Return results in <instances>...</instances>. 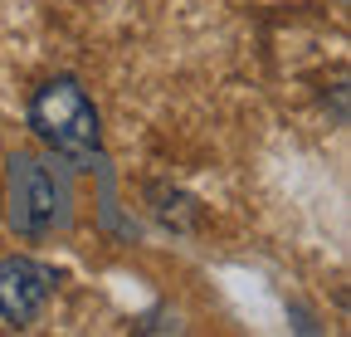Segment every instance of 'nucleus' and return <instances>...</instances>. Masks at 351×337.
Here are the masks:
<instances>
[{"mask_svg":"<svg viewBox=\"0 0 351 337\" xmlns=\"http://www.w3.org/2000/svg\"><path fill=\"white\" fill-rule=\"evenodd\" d=\"M29 128L34 137L64 156L69 166H88L103 152V128H98V108L83 93V83L73 73L49 78L44 89L29 98Z\"/></svg>","mask_w":351,"mask_h":337,"instance_id":"f257e3e1","label":"nucleus"},{"mask_svg":"<svg viewBox=\"0 0 351 337\" xmlns=\"http://www.w3.org/2000/svg\"><path fill=\"white\" fill-rule=\"evenodd\" d=\"M5 220L20 240H49L69 225V176L54 161L15 152L5 161Z\"/></svg>","mask_w":351,"mask_h":337,"instance_id":"f03ea898","label":"nucleus"},{"mask_svg":"<svg viewBox=\"0 0 351 337\" xmlns=\"http://www.w3.org/2000/svg\"><path fill=\"white\" fill-rule=\"evenodd\" d=\"M49 299H54V269H44L29 255L0 259V318L10 327H29Z\"/></svg>","mask_w":351,"mask_h":337,"instance_id":"7ed1b4c3","label":"nucleus"}]
</instances>
